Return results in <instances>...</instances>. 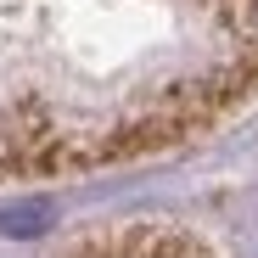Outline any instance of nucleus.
<instances>
[{"label": "nucleus", "mask_w": 258, "mask_h": 258, "mask_svg": "<svg viewBox=\"0 0 258 258\" xmlns=\"http://www.w3.org/2000/svg\"><path fill=\"white\" fill-rule=\"evenodd\" d=\"M45 225H51V208L45 202H28L17 213H0V236H39Z\"/></svg>", "instance_id": "f257e3e1"}]
</instances>
